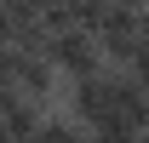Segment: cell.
Masks as SVG:
<instances>
[{
	"label": "cell",
	"instance_id": "6da1fadb",
	"mask_svg": "<svg viewBox=\"0 0 149 143\" xmlns=\"http://www.w3.org/2000/svg\"><path fill=\"white\" fill-rule=\"evenodd\" d=\"M46 57L63 69V80H86V74H103V69H109L103 40H97L92 29H63V35H52Z\"/></svg>",
	"mask_w": 149,
	"mask_h": 143
},
{
	"label": "cell",
	"instance_id": "7a4b0ae2",
	"mask_svg": "<svg viewBox=\"0 0 149 143\" xmlns=\"http://www.w3.org/2000/svg\"><path fill=\"white\" fill-rule=\"evenodd\" d=\"M80 137H86V126L57 103V109H46V120L35 126V137H23V143H80Z\"/></svg>",
	"mask_w": 149,
	"mask_h": 143
},
{
	"label": "cell",
	"instance_id": "3957f363",
	"mask_svg": "<svg viewBox=\"0 0 149 143\" xmlns=\"http://www.w3.org/2000/svg\"><path fill=\"white\" fill-rule=\"evenodd\" d=\"M46 109H52V103H40V97H23V92H17L12 103L0 109V115H6V126H12V132H17V143H23V137H35V126L46 120Z\"/></svg>",
	"mask_w": 149,
	"mask_h": 143
},
{
	"label": "cell",
	"instance_id": "277c9868",
	"mask_svg": "<svg viewBox=\"0 0 149 143\" xmlns=\"http://www.w3.org/2000/svg\"><path fill=\"white\" fill-rule=\"evenodd\" d=\"M12 46H17V29H12V17L0 12V52H12Z\"/></svg>",
	"mask_w": 149,
	"mask_h": 143
},
{
	"label": "cell",
	"instance_id": "5b68a950",
	"mask_svg": "<svg viewBox=\"0 0 149 143\" xmlns=\"http://www.w3.org/2000/svg\"><path fill=\"white\" fill-rule=\"evenodd\" d=\"M0 143H17V132L6 126V115H0Z\"/></svg>",
	"mask_w": 149,
	"mask_h": 143
},
{
	"label": "cell",
	"instance_id": "8992f818",
	"mask_svg": "<svg viewBox=\"0 0 149 143\" xmlns=\"http://www.w3.org/2000/svg\"><path fill=\"white\" fill-rule=\"evenodd\" d=\"M80 143H103V137H97V132H86V137H80Z\"/></svg>",
	"mask_w": 149,
	"mask_h": 143
},
{
	"label": "cell",
	"instance_id": "52a82bcc",
	"mask_svg": "<svg viewBox=\"0 0 149 143\" xmlns=\"http://www.w3.org/2000/svg\"><path fill=\"white\" fill-rule=\"evenodd\" d=\"M46 6H63V0H46Z\"/></svg>",
	"mask_w": 149,
	"mask_h": 143
},
{
	"label": "cell",
	"instance_id": "ba28073f",
	"mask_svg": "<svg viewBox=\"0 0 149 143\" xmlns=\"http://www.w3.org/2000/svg\"><path fill=\"white\" fill-rule=\"evenodd\" d=\"M0 12H6V0H0Z\"/></svg>",
	"mask_w": 149,
	"mask_h": 143
},
{
	"label": "cell",
	"instance_id": "9c48e42d",
	"mask_svg": "<svg viewBox=\"0 0 149 143\" xmlns=\"http://www.w3.org/2000/svg\"><path fill=\"white\" fill-rule=\"evenodd\" d=\"M143 143H149V132H143Z\"/></svg>",
	"mask_w": 149,
	"mask_h": 143
},
{
	"label": "cell",
	"instance_id": "30bf717a",
	"mask_svg": "<svg viewBox=\"0 0 149 143\" xmlns=\"http://www.w3.org/2000/svg\"><path fill=\"white\" fill-rule=\"evenodd\" d=\"M143 92H149V80H143Z\"/></svg>",
	"mask_w": 149,
	"mask_h": 143
},
{
	"label": "cell",
	"instance_id": "8fae6325",
	"mask_svg": "<svg viewBox=\"0 0 149 143\" xmlns=\"http://www.w3.org/2000/svg\"><path fill=\"white\" fill-rule=\"evenodd\" d=\"M143 12H149V6H143Z\"/></svg>",
	"mask_w": 149,
	"mask_h": 143
}]
</instances>
